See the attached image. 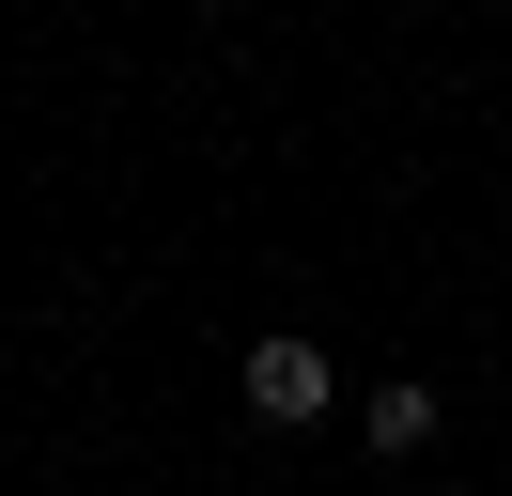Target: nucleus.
<instances>
[{"label":"nucleus","instance_id":"f257e3e1","mask_svg":"<svg viewBox=\"0 0 512 496\" xmlns=\"http://www.w3.org/2000/svg\"><path fill=\"white\" fill-rule=\"evenodd\" d=\"M233 388H249V419H264V434H311L326 403H342V372H326V341H311V326H264Z\"/></svg>","mask_w":512,"mask_h":496},{"label":"nucleus","instance_id":"f03ea898","mask_svg":"<svg viewBox=\"0 0 512 496\" xmlns=\"http://www.w3.org/2000/svg\"><path fill=\"white\" fill-rule=\"evenodd\" d=\"M357 434H373L388 465H404V450H435V388H419V372H404V388H373V403H357Z\"/></svg>","mask_w":512,"mask_h":496}]
</instances>
